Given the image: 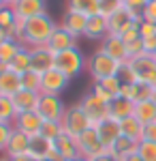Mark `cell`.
I'll return each instance as SVG.
<instances>
[{"label": "cell", "instance_id": "20", "mask_svg": "<svg viewBox=\"0 0 156 161\" xmlns=\"http://www.w3.org/2000/svg\"><path fill=\"white\" fill-rule=\"evenodd\" d=\"M54 150V142L47 140L45 136H32L30 137V146H28V157L34 161H45L49 157V153Z\"/></svg>", "mask_w": 156, "mask_h": 161}, {"label": "cell", "instance_id": "11", "mask_svg": "<svg viewBox=\"0 0 156 161\" xmlns=\"http://www.w3.org/2000/svg\"><path fill=\"white\" fill-rule=\"evenodd\" d=\"M43 116L39 114V112H24V114H17V118H15V123L13 127L17 129V131H22L26 136H39L41 133V129H43Z\"/></svg>", "mask_w": 156, "mask_h": 161}, {"label": "cell", "instance_id": "26", "mask_svg": "<svg viewBox=\"0 0 156 161\" xmlns=\"http://www.w3.org/2000/svg\"><path fill=\"white\" fill-rule=\"evenodd\" d=\"M120 131H122V136L128 137V140H135V142L143 140V125L139 123L135 116H128V118L120 120Z\"/></svg>", "mask_w": 156, "mask_h": 161}, {"label": "cell", "instance_id": "3", "mask_svg": "<svg viewBox=\"0 0 156 161\" xmlns=\"http://www.w3.org/2000/svg\"><path fill=\"white\" fill-rule=\"evenodd\" d=\"M86 58L79 47H71V50H64L60 54H56V69L62 71L69 77H77L81 73V69H86Z\"/></svg>", "mask_w": 156, "mask_h": 161}, {"label": "cell", "instance_id": "5", "mask_svg": "<svg viewBox=\"0 0 156 161\" xmlns=\"http://www.w3.org/2000/svg\"><path fill=\"white\" fill-rule=\"evenodd\" d=\"M107 22H109V35H118V37H122L126 30H131L133 26H139L141 15L135 13V11H131L128 7H122V9H118L113 15H109Z\"/></svg>", "mask_w": 156, "mask_h": 161}, {"label": "cell", "instance_id": "8", "mask_svg": "<svg viewBox=\"0 0 156 161\" xmlns=\"http://www.w3.org/2000/svg\"><path fill=\"white\" fill-rule=\"evenodd\" d=\"M77 146H79L81 157H86V159H96V157H101V155L107 153V148L101 144L98 131H96L94 127H90L88 131H84L81 136L77 137Z\"/></svg>", "mask_w": 156, "mask_h": 161}, {"label": "cell", "instance_id": "34", "mask_svg": "<svg viewBox=\"0 0 156 161\" xmlns=\"http://www.w3.org/2000/svg\"><path fill=\"white\" fill-rule=\"evenodd\" d=\"M122 7H124V0H98V13L105 15V17L113 15Z\"/></svg>", "mask_w": 156, "mask_h": 161}, {"label": "cell", "instance_id": "21", "mask_svg": "<svg viewBox=\"0 0 156 161\" xmlns=\"http://www.w3.org/2000/svg\"><path fill=\"white\" fill-rule=\"evenodd\" d=\"M54 148L60 153V157L64 161H75L77 157H81L79 146H77V137L69 136V133H62V136L54 142Z\"/></svg>", "mask_w": 156, "mask_h": 161}, {"label": "cell", "instance_id": "39", "mask_svg": "<svg viewBox=\"0 0 156 161\" xmlns=\"http://www.w3.org/2000/svg\"><path fill=\"white\" fill-rule=\"evenodd\" d=\"M90 92H94L96 97H98L101 101H105V103H111V101L116 99L113 95H109L107 90L103 88V84H101V82H94V84H92V88H90Z\"/></svg>", "mask_w": 156, "mask_h": 161}, {"label": "cell", "instance_id": "10", "mask_svg": "<svg viewBox=\"0 0 156 161\" xmlns=\"http://www.w3.org/2000/svg\"><path fill=\"white\" fill-rule=\"evenodd\" d=\"M69 82H71V77L54 67L47 73L41 75V95H60L62 90L69 86Z\"/></svg>", "mask_w": 156, "mask_h": 161}, {"label": "cell", "instance_id": "19", "mask_svg": "<svg viewBox=\"0 0 156 161\" xmlns=\"http://www.w3.org/2000/svg\"><path fill=\"white\" fill-rule=\"evenodd\" d=\"M13 99V105H15V110L17 114H24V112H36L39 108V99H41V92H32V90H19V92H15L11 97Z\"/></svg>", "mask_w": 156, "mask_h": 161}, {"label": "cell", "instance_id": "43", "mask_svg": "<svg viewBox=\"0 0 156 161\" xmlns=\"http://www.w3.org/2000/svg\"><path fill=\"white\" fill-rule=\"evenodd\" d=\"M150 0H124V7H128L131 11H135V13H139L141 15V11L145 9V4H148Z\"/></svg>", "mask_w": 156, "mask_h": 161}, {"label": "cell", "instance_id": "36", "mask_svg": "<svg viewBox=\"0 0 156 161\" xmlns=\"http://www.w3.org/2000/svg\"><path fill=\"white\" fill-rule=\"evenodd\" d=\"M137 153L141 155L143 161H156V142H145V140H141Z\"/></svg>", "mask_w": 156, "mask_h": 161}, {"label": "cell", "instance_id": "40", "mask_svg": "<svg viewBox=\"0 0 156 161\" xmlns=\"http://www.w3.org/2000/svg\"><path fill=\"white\" fill-rule=\"evenodd\" d=\"M126 50H128V58H139V56H143V41L141 39H137V41H133V43H128L126 45Z\"/></svg>", "mask_w": 156, "mask_h": 161}, {"label": "cell", "instance_id": "32", "mask_svg": "<svg viewBox=\"0 0 156 161\" xmlns=\"http://www.w3.org/2000/svg\"><path fill=\"white\" fill-rule=\"evenodd\" d=\"M22 88L24 90H32V92H41V75L34 73L32 69L22 75Z\"/></svg>", "mask_w": 156, "mask_h": 161}, {"label": "cell", "instance_id": "53", "mask_svg": "<svg viewBox=\"0 0 156 161\" xmlns=\"http://www.w3.org/2000/svg\"><path fill=\"white\" fill-rule=\"evenodd\" d=\"M15 2H17V0H9V4H15Z\"/></svg>", "mask_w": 156, "mask_h": 161}, {"label": "cell", "instance_id": "2", "mask_svg": "<svg viewBox=\"0 0 156 161\" xmlns=\"http://www.w3.org/2000/svg\"><path fill=\"white\" fill-rule=\"evenodd\" d=\"M120 67H122L120 62L113 60L111 56H107L101 47L96 52H92L88 56V60H86V69H88V73H90V77L94 82H103L107 77H116L120 73Z\"/></svg>", "mask_w": 156, "mask_h": 161}, {"label": "cell", "instance_id": "1", "mask_svg": "<svg viewBox=\"0 0 156 161\" xmlns=\"http://www.w3.org/2000/svg\"><path fill=\"white\" fill-rule=\"evenodd\" d=\"M58 28V24L49 17L47 13L45 15H39V17H32V19H26L24 28H22V45L26 47H41V45H47L54 30Z\"/></svg>", "mask_w": 156, "mask_h": 161}, {"label": "cell", "instance_id": "29", "mask_svg": "<svg viewBox=\"0 0 156 161\" xmlns=\"http://www.w3.org/2000/svg\"><path fill=\"white\" fill-rule=\"evenodd\" d=\"M17 15H15V9H13L11 4H4V7H0V28L7 32V35H11L13 28L17 26Z\"/></svg>", "mask_w": 156, "mask_h": 161}, {"label": "cell", "instance_id": "30", "mask_svg": "<svg viewBox=\"0 0 156 161\" xmlns=\"http://www.w3.org/2000/svg\"><path fill=\"white\" fill-rule=\"evenodd\" d=\"M9 67H11V71H15L17 75H24L26 71H30V47L24 45V47L19 50V54L11 60Z\"/></svg>", "mask_w": 156, "mask_h": 161}, {"label": "cell", "instance_id": "54", "mask_svg": "<svg viewBox=\"0 0 156 161\" xmlns=\"http://www.w3.org/2000/svg\"><path fill=\"white\" fill-rule=\"evenodd\" d=\"M2 161H9V159H2Z\"/></svg>", "mask_w": 156, "mask_h": 161}, {"label": "cell", "instance_id": "13", "mask_svg": "<svg viewBox=\"0 0 156 161\" xmlns=\"http://www.w3.org/2000/svg\"><path fill=\"white\" fill-rule=\"evenodd\" d=\"M11 7L15 9L17 19H22V22L47 13V4H45V0H17L15 4H11Z\"/></svg>", "mask_w": 156, "mask_h": 161}, {"label": "cell", "instance_id": "31", "mask_svg": "<svg viewBox=\"0 0 156 161\" xmlns=\"http://www.w3.org/2000/svg\"><path fill=\"white\" fill-rule=\"evenodd\" d=\"M17 118V110L13 105L11 97H0V123H9L13 125Z\"/></svg>", "mask_w": 156, "mask_h": 161}, {"label": "cell", "instance_id": "4", "mask_svg": "<svg viewBox=\"0 0 156 161\" xmlns=\"http://www.w3.org/2000/svg\"><path fill=\"white\" fill-rule=\"evenodd\" d=\"M90 127H92V123H90V118L86 116V112L81 110L79 103L66 108V114H64V118H62V129H64V133H69V136H73V137H79L84 131H88Z\"/></svg>", "mask_w": 156, "mask_h": 161}, {"label": "cell", "instance_id": "52", "mask_svg": "<svg viewBox=\"0 0 156 161\" xmlns=\"http://www.w3.org/2000/svg\"><path fill=\"white\" fill-rule=\"evenodd\" d=\"M152 101H154V103H156V90H154V97H152Z\"/></svg>", "mask_w": 156, "mask_h": 161}, {"label": "cell", "instance_id": "23", "mask_svg": "<svg viewBox=\"0 0 156 161\" xmlns=\"http://www.w3.org/2000/svg\"><path fill=\"white\" fill-rule=\"evenodd\" d=\"M135 114V103L131 99H124V97H116V99L109 103V116L113 118V120H124V118H128Z\"/></svg>", "mask_w": 156, "mask_h": 161}, {"label": "cell", "instance_id": "24", "mask_svg": "<svg viewBox=\"0 0 156 161\" xmlns=\"http://www.w3.org/2000/svg\"><path fill=\"white\" fill-rule=\"evenodd\" d=\"M137 148H139V142H135V140H128V137L120 136L118 140H116V144H113L107 153L111 155V157H116L118 161H124L128 155L137 153Z\"/></svg>", "mask_w": 156, "mask_h": 161}, {"label": "cell", "instance_id": "7", "mask_svg": "<svg viewBox=\"0 0 156 161\" xmlns=\"http://www.w3.org/2000/svg\"><path fill=\"white\" fill-rule=\"evenodd\" d=\"M79 105H81V110L86 112V116L90 118L92 127H96L98 123H103L105 118H109V103L101 101L94 92L84 95V97H81V101H79Z\"/></svg>", "mask_w": 156, "mask_h": 161}, {"label": "cell", "instance_id": "33", "mask_svg": "<svg viewBox=\"0 0 156 161\" xmlns=\"http://www.w3.org/2000/svg\"><path fill=\"white\" fill-rule=\"evenodd\" d=\"M62 133H64V129H62V123H54V120H45V123H43L41 136H45L47 140L56 142V140H58Z\"/></svg>", "mask_w": 156, "mask_h": 161}, {"label": "cell", "instance_id": "6", "mask_svg": "<svg viewBox=\"0 0 156 161\" xmlns=\"http://www.w3.org/2000/svg\"><path fill=\"white\" fill-rule=\"evenodd\" d=\"M36 112L43 116V120L62 123V118L66 114V108H64V101L60 99V95H41Z\"/></svg>", "mask_w": 156, "mask_h": 161}, {"label": "cell", "instance_id": "16", "mask_svg": "<svg viewBox=\"0 0 156 161\" xmlns=\"http://www.w3.org/2000/svg\"><path fill=\"white\" fill-rule=\"evenodd\" d=\"M47 47L54 54H60V52L64 50H71V47H77V37H73L71 32L66 30V28H62V26H58L56 30H54V35H51V39H49Z\"/></svg>", "mask_w": 156, "mask_h": 161}, {"label": "cell", "instance_id": "42", "mask_svg": "<svg viewBox=\"0 0 156 161\" xmlns=\"http://www.w3.org/2000/svg\"><path fill=\"white\" fill-rule=\"evenodd\" d=\"M139 35H141V39L156 37V24H152V22H145V19H141V22H139Z\"/></svg>", "mask_w": 156, "mask_h": 161}, {"label": "cell", "instance_id": "38", "mask_svg": "<svg viewBox=\"0 0 156 161\" xmlns=\"http://www.w3.org/2000/svg\"><path fill=\"white\" fill-rule=\"evenodd\" d=\"M11 133H13V125L0 123V153L7 150V144H9V140H11Z\"/></svg>", "mask_w": 156, "mask_h": 161}, {"label": "cell", "instance_id": "27", "mask_svg": "<svg viewBox=\"0 0 156 161\" xmlns=\"http://www.w3.org/2000/svg\"><path fill=\"white\" fill-rule=\"evenodd\" d=\"M66 11H75L86 17H92L98 13V0H66Z\"/></svg>", "mask_w": 156, "mask_h": 161}, {"label": "cell", "instance_id": "46", "mask_svg": "<svg viewBox=\"0 0 156 161\" xmlns=\"http://www.w3.org/2000/svg\"><path fill=\"white\" fill-rule=\"evenodd\" d=\"M143 140L145 142H156V123L143 127Z\"/></svg>", "mask_w": 156, "mask_h": 161}, {"label": "cell", "instance_id": "50", "mask_svg": "<svg viewBox=\"0 0 156 161\" xmlns=\"http://www.w3.org/2000/svg\"><path fill=\"white\" fill-rule=\"evenodd\" d=\"M4 4H9V0H0V7H4Z\"/></svg>", "mask_w": 156, "mask_h": 161}, {"label": "cell", "instance_id": "14", "mask_svg": "<svg viewBox=\"0 0 156 161\" xmlns=\"http://www.w3.org/2000/svg\"><path fill=\"white\" fill-rule=\"evenodd\" d=\"M22 90V75L11 71L9 64L0 62V97H13Z\"/></svg>", "mask_w": 156, "mask_h": 161}, {"label": "cell", "instance_id": "49", "mask_svg": "<svg viewBox=\"0 0 156 161\" xmlns=\"http://www.w3.org/2000/svg\"><path fill=\"white\" fill-rule=\"evenodd\" d=\"M9 161H34V159H30L28 155H24V157H13V159H9Z\"/></svg>", "mask_w": 156, "mask_h": 161}, {"label": "cell", "instance_id": "45", "mask_svg": "<svg viewBox=\"0 0 156 161\" xmlns=\"http://www.w3.org/2000/svg\"><path fill=\"white\" fill-rule=\"evenodd\" d=\"M143 41V52L148 56H156V37H148V39H141Z\"/></svg>", "mask_w": 156, "mask_h": 161}, {"label": "cell", "instance_id": "17", "mask_svg": "<svg viewBox=\"0 0 156 161\" xmlns=\"http://www.w3.org/2000/svg\"><path fill=\"white\" fill-rule=\"evenodd\" d=\"M109 35V22L105 15L96 13L92 17H88V26H86V39L90 41H103V39Z\"/></svg>", "mask_w": 156, "mask_h": 161}, {"label": "cell", "instance_id": "47", "mask_svg": "<svg viewBox=\"0 0 156 161\" xmlns=\"http://www.w3.org/2000/svg\"><path fill=\"white\" fill-rule=\"evenodd\" d=\"M90 161H118L116 157H111L109 153H105V155H101V157H96V159H90Z\"/></svg>", "mask_w": 156, "mask_h": 161}, {"label": "cell", "instance_id": "48", "mask_svg": "<svg viewBox=\"0 0 156 161\" xmlns=\"http://www.w3.org/2000/svg\"><path fill=\"white\" fill-rule=\"evenodd\" d=\"M124 161H143V159H141V155H139V153H133V155H128Z\"/></svg>", "mask_w": 156, "mask_h": 161}, {"label": "cell", "instance_id": "18", "mask_svg": "<svg viewBox=\"0 0 156 161\" xmlns=\"http://www.w3.org/2000/svg\"><path fill=\"white\" fill-rule=\"evenodd\" d=\"M28 146H30V136H26V133L17 131V129L13 127L11 140H9V144H7L4 155H7V159H13V157H24V155H28Z\"/></svg>", "mask_w": 156, "mask_h": 161}, {"label": "cell", "instance_id": "35", "mask_svg": "<svg viewBox=\"0 0 156 161\" xmlns=\"http://www.w3.org/2000/svg\"><path fill=\"white\" fill-rule=\"evenodd\" d=\"M118 77H120L122 84H137V82H139V80H137V73H135V69H133V64H131V60L124 62V64L120 67Z\"/></svg>", "mask_w": 156, "mask_h": 161}, {"label": "cell", "instance_id": "41", "mask_svg": "<svg viewBox=\"0 0 156 161\" xmlns=\"http://www.w3.org/2000/svg\"><path fill=\"white\" fill-rule=\"evenodd\" d=\"M141 19L156 24V0H150V2L145 4V9L141 11Z\"/></svg>", "mask_w": 156, "mask_h": 161}, {"label": "cell", "instance_id": "28", "mask_svg": "<svg viewBox=\"0 0 156 161\" xmlns=\"http://www.w3.org/2000/svg\"><path fill=\"white\" fill-rule=\"evenodd\" d=\"M24 45L19 43V41H15V39H4L2 43H0V62L2 64H11V60L19 54Z\"/></svg>", "mask_w": 156, "mask_h": 161}, {"label": "cell", "instance_id": "12", "mask_svg": "<svg viewBox=\"0 0 156 161\" xmlns=\"http://www.w3.org/2000/svg\"><path fill=\"white\" fill-rule=\"evenodd\" d=\"M101 50L105 52L107 56H111L113 60H118L120 64L124 62H128V50H126V43H124V39L118 37V35H107V37L101 41Z\"/></svg>", "mask_w": 156, "mask_h": 161}, {"label": "cell", "instance_id": "37", "mask_svg": "<svg viewBox=\"0 0 156 161\" xmlns=\"http://www.w3.org/2000/svg\"><path fill=\"white\" fill-rule=\"evenodd\" d=\"M101 84H103V88L107 90L109 95H113V97H120L122 82H120V77H118V75H116V77H107V80H103Z\"/></svg>", "mask_w": 156, "mask_h": 161}, {"label": "cell", "instance_id": "44", "mask_svg": "<svg viewBox=\"0 0 156 161\" xmlns=\"http://www.w3.org/2000/svg\"><path fill=\"white\" fill-rule=\"evenodd\" d=\"M122 39H124V43H126V45L133 43V41H137V39H141V35H139V26H133L131 30H126V32L122 35Z\"/></svg>", "mask_w": 156, "mask_h": 161}, {"label": "cell", "instance_id": "9", "mask_svg": "<svg viewBox=\"0 0 156 161\" xmlns=\"http://www.w3.org/2000/svg\"><path fill=\"white\" fill-rule=\"evenodd\" d=\"M56 67V54L49 50L47 45H41V47H30V69L34 73L43 75L47 73L49 69Z\"/></svg>", "mask_w": 156, "mask_h": 161}, {"label": "cell", "instance_id": "51", "mask_svg": "<svg viewBox=\"0 0 156 161\" xmlns=\"http://www.w3.org/2000/svg\"><path fill=\"white\" fill-rule=\"evenodd\" d=\"M75 161H90V159H86V157H77Z\"/></svg>", "mask_w": 156, "mask_h": 161}, {"label": "cell", "instance_id": "25", "mask_svg": "<svg viewBox=\"0 0 156 161\" xmlns=\"http://www.w3.org/2000/svg\"><path fill=\"white\" fill-rule=\"evenodd\" d=\"M133 116L143 125V127H145V125L156 123V103L152 99L135 103V114H133Z\"/></svg>", "mask_w": 156, "mask_h": 161}, {"label": "cell", "instance_id": "15", "mask_svg": "<svg viewBox=\"0 0 156 161\" xmlns=\"http://www.w3.org/2000/svg\"><path fill=\"white\" fill-rule=\"evenodd\" d=\"M96 131H98V137H101V144L105 146V148H111L113 144H116V140L122 136V131H120V123L118 120H113L111 116L109 118H105L103 123H98L94 127Z\"/></svg>", "mask_w": 156, "mask_h": 161}, {"label": "cell", "instance_id": "22", "mask_svg": "<svg viewBox=\"0 0 156 161\" xmlns=\"http://www.w3.org/2000/svg\"><path fill=\"white\" fill-rule=\"evenodd\" d=\"M62 28H66L73 37H84L86 35V26H88V17L81 15V13H75V11H66L64 17H62Z\"/></svg>", "mask_w": 156, "mask_h": 161}]
</instances>
